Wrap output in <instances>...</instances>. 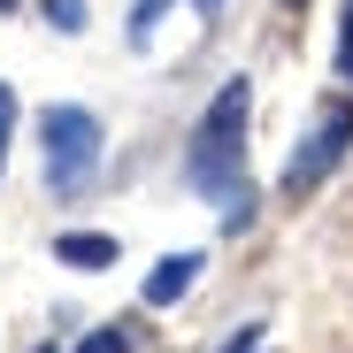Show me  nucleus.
<instances>
[{
  "label": "nucleus",
  "mask_w": 353,
  "mask_h": 353,
  "mask_svg": "<svg viewBox=\"0 0 353 353\" xmlns=\"http://www.w3.org/2000/svg\"><path fill=\"white\" fill-rule=\"evenodd\" d=\"M46 23L54 31H85V0H46Z\"/></svg>",
  "instance_id": "nucleus-7"
},
{
  "label": "nucleus",
  "mask_w": 353,
  "mask_h": 353,
  "mask_svg": "<svg viewBox=\"0 0 353 353\" xmlns=\"http://www.w3.org/2000/svg\"><path fill=\"white\" fill-rule=\"evenodd\" d=\"M161 16H169V0H131V46H154Z\"/></svg>",
  "instance_id": "nucleus-6"
},
{
  "label": "nucleus",
  "mask_w": 353,
  "mask_h": 353,
  "mask_svg": "<svg viewBox=\"0 0 353 353\" xmlns=\"http://www.w3.org/2000/svg\"><path fill=\"white\" fill-rule=\"evenodd\" d=\"M246 115H254V77H230L208 115L185 139V185L223 215V230L254 223V185H246Z\"/></svg>",
  "instance_id": "nucleus-1"
},
{
  "label": "nucleus",
  "mask_w": 353,
  "mask_h": 353,
  "mask_svg": "<svg viewBox=\"0 0 353 353\" xmlns=\"http://www.w3.org/2000/svg\"><path fill=\"white\" fill-rule=\"evenodd\" d=\"M0 8H16V0H0Z\"/></svg>",
  "instance_id": "nucleus-14"
},
{
  "label": "nucleus",
  "mask_w": 353,
  "mask_h": 353,
  "mask_svg": "<svg viewBox=\"0 0 353 353\" xmlns=\"http://www.w3.org/2000/svg\"><path fill=\"white\" fill-rule=\"evenodd\" d=\"M39 139H46V185L62 192V200H77L92 176H100V154H108L100 115L77 108V100H62V108H46V115H39Z\"/></svg>",
  "instance_id": "nucleus-2"
},
{
  "label": "nucleus",
  "mask_w": 353,
  "mask_h": 353,
  "mask_svg": "<svg viewBox=\"0 0 353 353\" xmlns=\"http://www.w3.org/2000/svg\"><path fill=\"white\" fill-rule=\"evenodd\" d=\"M284 8H307V0H284Z\"/></svg>",
  "instance_id": "nucleus-13"
},
{
  "label": "nucleus",
  "mask_w": 353,
  "mask_h": 353,
  "mask_svg": "<svg viewBox=\"0 0 353 353\" xmlns=\"http://www.w3.org/2000/svg\"><path fill=\"white\" fill-rule=\"evenodd\" d=\"M77 353H131V338H123V330H115V323H108V330H92V338L77 345Z\"/></svg>",
  "instance_id": "nucleus-9"
},
{
  "label": "nucleus",
  "mask_w": 353,
  "mask_h": 353,
  "mask_svg": "<svg viewBox=\"0 0 353 353\" xmlns=\"http://www.w3.org/2000/svg\"><path fill=\"white\" fill-rule=\"evenodd\" d=\"M338 77L353 85V0H345V31H338Z\"/></svg>",
  "instance_id": "nucleus-10"
},
{
  "label": "nucleus",
  "mask_w": 353,
  "mask_h": 353,
  "mask_svg": "<svg viewBox=\"0 0 353 353\" xmlns=\"http://www.w3.org/2000/svg\"><path fill=\"white\" fill-rule=\"evenodd\" d=\"M254 338H261V323H246L239 338H223V353H254Z\"/></svg>",
  "instance_id": "nucleus-11"
},
{
  "label": "nucleus",
  "mask_w": 353,
  "mask_h": 353,
  "mask_svg": "<svg viewBox=\"0 0 353 353\" xmlns=\"http://www.w3.org/2000/svg\"><path fill=\"white\" fill-rule=\"evenodd\" d=\"M345 154H353V100H330V108L315 115V131L292 146V161H284V200H307Z\"/></svg>",
  "instance_id": "nucleus-3"
},
{
  "label": "nucleus",
  "mask_w": 353,
  "mask_h": 353,
  "mask_svg": "<svg viewBox=\"0 0 353 353\" xmlns=\"http://www.w3.org/2000/svg\"><path fill=\"white\" fill-rule=\"evenodd\" d=\"M8 139H16V85H0V169H8Z\"/></svg>",
  "instance_id": "nucleus-8"
},
{
  "label": "nucleus",
  "mask_w": 353,
  "mask_h": 353,
  "mask_svg": "<svg viewBox=\"0 0 353 353\" xmlns=\"http://www.w3.org/2000/svg\"><path fill=\"white\" fill-rule=\"evenodd\" d=\"M54 261L62 269H115V239L108 230H62L54 239Z\"/></svg>",
  "instance_id": "nucleus-5"
},
{
  "label": "nucleus",
  "mask_w": 353,
  "mask_h": 353,
  "mask_svg": "<svg viewBox=\"0 0 353 353\" xmlns=\"http://www.w3.org/2000/svg\"><path fill=\"white\" fill-rule=\"evenodd\" d=\"M192 8H200V16H208V23H215V16H223V0H192Z\"/></svg>",
  "instance_id": "nucleus-12"
},
{
  "label": "nucleus",
  "mask_w": 353,
  "mask_h": 353,
  "mask_svg": "<svg viewBox=\"0 0 353 353\" xmlns=\"http://www.w3.org/2000/svg\"><path fill=\"white\" fill-rule=\"evenodd\" d=\"M200 254H169V261H154V276H146V292H139V300L146 307H176V300H185V292L200 284Z\"/></svg>",
  "instance_id": "nucleus-4"
},
{
  "label": "nucleus",
  "mask_w": 353,
  "mask_h": 353,
  "mask_svg": "<svg viewBox=\"0 0 353 353\" xmlns=\"http://www.w3.org/2000/svg\"><path fill=\"white\" fill-rule=\"evenodd\" d=\"M39 353H54V345H39Z\"/></svg>",
  "instance_id": "nucleus-15"
}]
</instances>
